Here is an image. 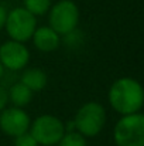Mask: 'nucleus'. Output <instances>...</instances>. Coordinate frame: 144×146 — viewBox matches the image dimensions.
I'll list each match as a JSON object with an SVG mask.
<instances>
[{
	"mask_svg": "<svg viewBox=\"0 0 144 146\" xmlns=\"http://www.w3.org/2000/svg\"><path fill=\"white\" fill-rule=\"evenodd\" d=\"M48 26L61 37L78 29L79 9L74 0H58L48 10Z\"/></svg>",
	"mask_w": 144,
	"mask_h": 146,
	"instance_id": "nucleus-3",
	"label": "nucleus"
},
{
	"mask_svg": "<svg viewBox=\"0 0 144 146\" xmlns=\"http://www.w3.org/2000/svg\"><path fill=\"white\" fill-rule=\"evenodd\" d=\"M20 81L30 88L33 92H40L47 87L48 77L47 72L41 68L37 67H31V68H26L20 77Z\"/></svg>",
	"mask_w": 144,
	"mask_h": 146,
	"instance_id": "nucleus-10",
	"label": "nucleus"
},
{
	"mask_svg": "<svg viewBox=\"0 0 144 146\" xmlns=\"http://www.w3.org/2000/svg\"><path fill=\"white\" fill-rule=\"evenodd\" d=\"M3 75H4V68H3V65H1V62H0V81H1Z\"/></svg>",
	"mask_w": 144,
	"mask_h": 146,
	"instance_id": "nucleus-17",
	"label": "nucleus"
},
{
	"mask_svg": "<svg viewBox=\"0 0 144 146\" xmlns=\"http://www.w3.org/2000/svg\"><path fill=\"white\" fill-rule=\"evenodd\" d=\"M116 146H144V115L141 112L122 115L113 129Z\"/></svg>",
	"mask_w": 144,
	"mask_h": 146,
	"instance_id": "nucleus-4",
	"label": "nucleus"
},
{
	"mask_svg": "<svg viewBox=\"0 0 144 146\" xmlns=\"http://www.w3.org/2000/svg\"><path fill=\"white\" fill-rule=\"evenodd\" d=\"M7 94H9V102H11L13 106L24 108L26 105L31 102L34 92L30 88H27L21 81H17L10 85V88L7 90Z\"/></svg>",
	"mask_w": 144,
	"mask_h": 146,
	"instance_id": "nucleus-11",
	"label": "nucleus"
},
{
	"mask_svg": "<svg viewBox=\"0 0 144 146\" xmlns=\"http://www.w3.org/2000/svg\"><path fill=\"white\" fill-rule=\"evenodd\" d=\"M57 146H88L86 138L76 131L65 132Z\"/></svg>",
	"mask_w": 144,
	"mask_h": 146,
	"instance_id": "nucleus-13",
	"label": "nucleus"
},
{
	"mask_svg": "<svg viewBox=\"0 0 144 146\" xmlns=\"http://www.w3.org/2000/svg\"><path fill=\"white\" fill-rule=\"evenodd\" d=\"M0 62L4 70L11 72L21 71L30 62V50L24 43L7 40L0 46Z\"/></svg>",
	"mask_w": 144,
	"mask_h": 146,
	"instance_id": "nucleus-7",
	"label": "nucleus"
},
{
	"mask_svg": "<svg viewBox=\"0 0 144 146\" xmlns=\"http://www.w3.org/2000/svg\"><path fill=\"white\" fill-rule=\"evenodd\" d=\"M30 133L38 146H57L65 133V123L54 115H40L30 125Z\"/></svg>",
	"mask_w": 144,
	"mask_h": 146,
	"instance_id": "nucleus-6",
	"label": "nucleus"
},
{
	"mask_svg": "<svg viewBox=\"0 0 144 146\" xmlns=\"http://www.w3.org/2000/svg\"><path fill=\"white\" fill-rule=\"evenodd\" d=\"M9 105V94H7V88L0 84V112Z\"/></svg>",
	"mask_w": 144,
	"mask_h": 146,
	"instance_id": "nucleus-15",
	"label": "nucleus"
},
{
	"mask_svg": "<svg viewBox=\"0 0 144 146\" xmlns=\"http://www.w3.org/2000/svg\"><path fill=\"white\" fill-rule=\"evenodd\" d=\"M31 125L30 115L18 106H6L0 112V129L4 135L16 138L28 132Z\"/></svg>",
	"mask_w": 144,
	"mask_h": 146,
	"instance_id": "nucleus-8",
	"label": "nucleus"
},
{
	"mask_svg": "<svg viewBox=\"0 0 144 146\" xmlns=\"http://www.w3.org/2000/svg\"><path fill=\"white\" fill-rule=\"evenodd\" d=\"M72 122L76 132H79L85 138H95L105 128L106 109L99 102H86L76 111V115Z\"/></svg>",
	"mask_w": 144,
	"mask_h": 146,
	"instance_id": "nucleus-2",
	"label": "nucleus"
},
{
	"mask_svg": "<svg viewBox=\"0 0 144 146\" xmlns=\"http://www.w3.org/2000/svg\"><path fill=\"white\" fill-rule=\"evenodd\" d=\"M37 29V17L24 7H14L7 11L4 30L10 40L26 43L31 40Z\"/></svg>",
	"mask_w": 144,
	"mask_h": 146,
	"instance_id": "nucleus-5",
	"label": "nucleus"
},
{
	"mask_svg": "<svg viewBox=\"0 0 144 146\" xmlns=\"http://www.w3.org/2000/svg\"><path fill=\"white\" fill-rule=\"evenodd\" d=\"M13 145L14 146H38V143H37V141L34 139V136L28 131V132H24V133L16 136Z\"/></svg>",
	"mask_w": 144,
	"mask_h": 146,
	"instance_id": "nucleus-14",
	"label": "nucleus"
},
{
	"mask_svg": "<svg viewBox=\"0 0 144 146\" xmlns=\"http://www.w3.org/2000/svg\"><path fill=\"white\" fill-rule=\"evenodd\" d=\"M51 4H52V0H24L23 7L37 17V16L47 14Z\"/></svg>",
	"mask_w": 144,
	"mask_h": 146,
	"instance_id": "nucleus-12",
	"label": "nucleus"
},
{
	"mask_svg": "<svg viewBox=\"0 0 144 146\" xmlns=\"http://www.w3.org/2000/svg\"><path fill=\"white\" fill-rule=\"evenodd\" d=\"M6 17H7V9L0 4V30L4 29V23H6Z\"/></svg>",
	"mask_w": 144,
	"mask_h": 146,
	"instance_id": "nucleus-16",
	"label": "nucleus"
},
{
	"mask_svg": "<svg viewBox=\"0 0 144 146\" xmlns=\"http://www.w3.org/2000/svg\"><path fill=\"white\" fill-rule=\"evenodd\" d=\"M107 99L113 111L120 115L140 112L144 104L143 87L132 77H122L110 85Z\"/></svg>",
	"mask_w": 144,
	"mask_h": 146,
	"instance_id": "nucleus-1",
	"label": "nucleus"
},
{
	"mask_svg": "<svg viewBox=\"0 0 144 146\" xmlns=\"http://www.w3.org/2000/svg\"><path fill=\"white\" fill-rule=\"evenodd\" d=\"M31 40L34 47L43 52H52L61 44V36L57 31H54L49 26L37 27Z\"/></svg>",
	"mask_w": 144,
	"mask_h": 146,
	"instance_id": "nucleus-9",
	"label": "nucleus"
}]
</instances>
